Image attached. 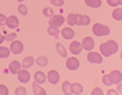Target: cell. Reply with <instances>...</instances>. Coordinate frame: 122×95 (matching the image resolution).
<instances>
[{
	"label": "cell",
	"instance_id": "obj_2",
	"mask_svg": "<svg viewBox=\"0 0 122 95\" xmlns=\"http://www.w3.org/2000/svg\"><path fill=\"white\" fill-rule=\"evenodd\" d=\"M92 30H93V33L97 37H105V35L110 34V28L105 25H101V23H95Z\"/></svg>",
	"mask_w": 122,
	"mask_h": 95
},
{
	"label": "cell",
	"instance_id": "obj_37",
	"mask_svg": "<svg viewBox=\"0 0 122 95\" xmlns=\"http://www.w3.org/2000/svg\"><path fill=\"white\" fill-rule=\"evenodd\" d=\"M103 83L105 84V85H111V82H110V79H109V76L107 75H105L104 77H103Z\"/></svg>",
	"mask_w": 122,
	"mask_h": 95
},
{
	"label": "cell",
	"instance_id": "obj_25",
	"mask_svg": "<svg viewBox=\"0 0 122 95\" xmlns=\"http://www.w3.org/2000/svg\"><path fill=\"white\" fill-rule=\"evenodd\" d=\"M62 91H64V94H66V95H70V94H71V83H70L68 80H65V82L62 83Z\"/></svg>",
	"mask_w": 122,
	"mask_h": 95
},
{
	"label": "cell",
	"instance_id": "obj_30",
	"mask_svg": "<svg viewBox=\"0 0 122 95\" xmlns=\"http://www.w3.org/2000/svg\"><path fill=\"white\" fill-rule=\"evenodd\" d=\"M4 37H5V41H14L17 38V34L16 33H10V34L4 35Z\"/></svg>",
	"mask_w": 122,
	"mask_h": 95
},
{
	"label": "cell",
	"instance_id": "obj_20",
	"mask_svg": "<svg viewBox=\"0 0 122 95\" xmlns=\"http://www.w3.org/2000/svg\"><path fill=\"white\" fill-rule=\"evenodd\" d=\"M84 3L87 6L93 7V9H98L101 6V0H84Z\"/></svg>",
	"mask_w": 122,
	"mask_h": 95
},
{
	"label": "cell",
	"instance_id": "obj_24",
	"mask_svg": "<svg viewBox=\"0 0 122 95\" xmlns=\"http://www.w3.org/2000/svg\"><path fill=\"white\" fill-rule=\"evenodd\" d=\"M112 17L116 21H121L122 20V9L121 7H117L116 10H114L112 11Z\"/></svg>",
	"mask_w": 122,
	"mask_h": 95
},
{
	"label": "cell",
	"instance_id": "obj_16",
	"mask_svg": "<svg viewBox=\"0 0 122 95\" xmlns=\"http://www.w3.org/2000/svg\"><path fill=\"white\" fill-rule=\"evenodd\" d=\"M83 91V87L79 83H71V94H82Z\"/></svg>",
	"mask_w": 122,
	"mask_h": 95
},
{
	"label": "cell",
	"instance_id": "obj_28",
	"mask_svg": "<svg viewBox=\"0 0 122 95\" xmlns=\"http://www.w3.org/2000/svg\"><path fill=\"white\" fill-rule=\"evenodd\" d=\"M43 15H44L45 17H51V16L54 15V10L50 9V7H45V9L43 10Z\"/></svg>",
	"mask_w": 122,
	"mask_h": 95
},
{
	"label": "cell",
	"instance_id": "obj_39",
	"mask_svg": "<svg viewBox=\"0 0 122 95\" xmlns=\"http://www.w3.org/2000/svg\"><path fill=\"white\" fill-rule=\"evenodd\" d=\"M107 94H117V91H115V90H109Z\"/></svg>",
	"mask_w": 122,
	"mask_h": 95
},
{
	"label": "cell",
	"instance_id": "obj_8",
	"mask_svg": "<svg viewBox=\"0 0 122 95\" xmlns=\"http://www.w3.org/2000/svg\"><path fill=\"white\" fill-rule=\"evenodd\" d=\"M82 49H84V50H87V51H92L94 49V40L92 39L90 37H86V38H83V40H82Z\"/></svg>",
	"mask_w": 122,
	"mask_h": 95
},
{
	"label": "cell",
	"instance_id": "obj_34",
	"mask_svg": "<svg viewBox=\"0 0 122 95\" xmlns=\"http://www.w3.org/2000/svg\"><path fill=\"white\" fill-rule=\"evenodd\" d=\"M50 3H51L54 6H62L64 0H50Z\"/></svg>",
	"mask_w": 122,
	"mask_h": 95
},
{
	"label": "cell",
	"instance_id": "obj_27",
	"mask_svg": "<svg viewBox=\"0 0 122 95\" xmlns=\"http://www.w3.org/2000/svg\"><path fill=\"white\" fill-rule=\"evenodd\" d=\"M48 34H49V35H53V37H57V35H59V28H57V27L49 26V28H48Z\"/></svg>",
	"mask_w": 122,
	"mask_h": 95
},
{
	"label": "cell",
	"instance_id": "obj_23",
	"mask_svg": "<svg viewBox=\"0 0 122 95\" xmlns=\"http://www.w3.org/2000/svg\"><path fill=\"white\" fill-rule=\"evenodd\" d=\"M56 50H57V52H59V54L62 56V57H67V51H66V49L64 48L62 44L57 43V44H56Z\"/></svg>",
	"mask_w": 122,
	"mask_h": 95
},
{
	"label": "cell",
	"instance_id": "obj_1",
	"mask_svg": "<svg viewBox=\"0 0 122 95\" xmlns=\"http://www.w3.org/2000/svg\"><path fill=\"white\" fill-rule=\"evenodd\" d=\"M99 49H100L101 55L105 56V57H109V56L116 54V52L118 51V44L115 40H107V41H105V43L100 44Z\"/></svg>",
	"mask_w": 122,
	"mask_h": 95
},
{
	"label": "cell",
	"instance_id": "obj_7",
	"mask_svg": "<svg viewBox=\"0 0 122 95\" xmlns=\"http://www.w3.org/2000/svg\"><path fill=\"white\" fill-rule=\"evenodd\" d=\"M66 67H67L70 71L78 70V67H79V61H78V59H76V57H68V59L66 60Z\"/></svg>",
	"mask_w": 122,
	"mask_h": 95
},
{
	"label": "cell",
	"instance_id": "obj_26",
	"mask_svg": "<svg viewBox=\"0 0 122 95\" xmlns=\"http://www.w3.org/2000/svg\"><path fill=\"white\" fill-rule=\"evenodd\" d=\"M37 63H38V66H40V67H45L48 65V57L46 56H39L37 59Z\"/></svg>",
	"mask_w": 122,
	"mask_h": 95
},
{
	"label": "cell",
	"instance_id": "obj_33",
	"mask_svg": "<svg viewBox=\"0 0 122 95\" xmlns=\"http://www.w3.org/2000/svg\"><path fill=\"white\" fill-rule=\"evenodd\" d=\"M15 94H16V95H26V94H27V90H26L23 87H18V88L15 90Z\"/></svg>",
	"mask_w": 122,
	"mask_h": 95
},
{
	"label": "cell",
	"instance_id": "obj_10",
	"mask_svg": "<svg viewBox=\"0 0 122 95\" xmlns=\"http://www.w3.org/2000/svg\"><path fill=\"white\" fill-rule=\"evenodd\" d=\"M46 77H48L49 83H51V84H57V83H59V80H60V75H59V72H57V71H55V70L49 71Z\"/></svg>",
	"mask_w": 122,
	"mask_h": 95
},
{
	"label": "cell",
	"instance_id": "obj_6",
	"mask_svg": "<svg viewBox=\"0 0 122 95\" xmlns=\"http://www.w3.org/2000/svg\"><path fill=\"white\" fill-rule=\"evenodd\" d=\"M10 51L12 54H21L23 51V44L20 40H14L11 41V45H10Z\"/></svg>",
	"mask_w": 122,
	"mask_h": 95
},
{
	"label": "cell",
	"instance_id": "obj_3",
	"mask_svg": "<svg viewBox=\"0 0 122 95\" xmlns=\"http://www.w3.org/2000/svg\"><path fill=\"white\" fill-rule=\"evenodd\" d=\"M64 22H65V18L61 15H53L49 18V26H51V27H57L59 28Z\"/></svg>",
	"mask_w": 122,
	"mask_h": 95
},
{
	"label": "cell",
	"instance_id": "obj_36",
	"mask_svg": "<svg viewBox=\"0 0 122 95\" xmlns=\"http://www.w3.org/2000/svg\"><path fill=\"white\" fill-rule=\"evenodd\" d=\"M103 95L104 93H103V90H101L100 88H94L93 90H92V95Z\"/></svg>",
	"mask_w": 122,
	"mask_h": 95
},
{
	"label": "cell",
	"instance_id": "obj_4",
	"mask_svg": "<svg viewBox=\"0 0 122 95\" xmlns=\"http://www.w3.org/2000/svg\"><path fill=\"white\" fill-rule=\"evenodd\" d=\"M107 76H109V79H110L111 84H118L122 80V73H121V71H117V70L111 71Z\"/></svg>",
	"mask_w": 122,
	"mask_h": 95
},
{
	"label": "cell",
	"instance_id": "obj_38",
	"mask_svg": "<svg viewBox=\"0 0 122 95\" xmlns=\"http://www.w3.org/2000/svg\"><path fill=\"white\" fill-rule=\"evenodd\" d=\"M3 41H5V37H4V34L0 33V44H1Z\"/></svg>",
	"mask_w": 122,
	"mask_h": 95
},
{
	"label": "cell",
	"instance_id": "obj_29",
	"mask_svg": "<svg viewBox=\"0 0 122 95\" xmlns=\"http://www.w3.org/2000/svg\"><path fill=\"white\" fill-rule=\"evenodd\" d=\"M106 1H107V5L114 6V7H116V6L122 4V0H106Z\"/></svg>",
	"mask_w": 122,
	"mask_h": 95
},
{
	"label": "cell",
	"instance_id": "obj_31",
	"mask_svg": "<svg viewBox=\"0 0 122 95\" xmlns=\"http://www.w3.org/2000/svg\"><path fill=\"white\" fill-rule=\"evenodd\" d=\"M18 12L21 14V15H23V16H26L27 15V6L26 5H22V4H20V6H18Z\"/></svg>",
	"mask_w": 122,
	"mask_h": 95
},
{
	"label": "cell",
	"instance_id": "obj_13",
	"mask_svg": "<svg viewBox=\"0 0 122 95\" xmlns=\"http://www.w3.org/2000/svg\"><path fill=\"white\" fill-rule=\"evenodd\" d=\"M70 51L72 52L73 55H78L79 52L82 51V45H81L77 40H75L70 44Z\"/></svg>",
	"mask_w": 122,
	"mask_h": 95
},
{
	"label": "cell",
	"instance_id": "obj_21",
	"mask_svg": "<svg viewBox=\"0 0 122 95\" xmlns=\"http://www.w3.org/2000/svg\"><path fill=\"white\" fill-rule=\"evenodd\" d=\"M65 21H67L68 26H77V14H70Z\"/></svg>",
	"mask_w": 122,
	"mask_h": 95
},
{
	"label": "cell",
	"instance_id": "obj_32",
	"mask_svg": "<svg viewBox=\"0 0 122 95\" xmlns=\"http://www.w3.org/2000/svg\"><path fill=\"white\" fill-rule=\"evenodd\" d=\"M9 94V89L5 84H0V95H7Z\"/></svg>",
	"mask_w": 122,
	"mask_h": 95
},
{
	"label": "cell",
	"instance_id": "obj_11",
	"mask_svg": "<svg viewBox=\"0 0 122 95\" xmlns=\"http://www.w3.org/2000/svg\"><path fill=\"white\" fill-rule=\"evenodd\" d=\"M18 25H20V21H18V18H17L16 16L11 15L10 17L6 18V26H7L9 28H17Z\"/></svg>",
	"mask_w": 122,
	"mask_h": 95
},
{
	"label": "cell",
	"instance_id": "obj_14",
	"mask_svg": "<svg viewBox=\"0 0 122 95\" xmlns=\"http://www.w3.org/2000/svg\"><path fill=\"white\" fill-rule=\"evenodd\" d=\"M21 63H20L18 61H11L10 62V65H9V70H10V72L12 73V75H17L18 73V71L21 70Z\"/></svg>",
	"mask_w": 122,
	"mask_h": 95
},
{
	"label": "cell",
	"instance_id": "obj_19",
	"mask_svg": "<svg viewBox=\"0 0 122 95\" xmlns=\"http://www.w3.org/2000/svg\"><path fill=\"white\" fill-rule=\"evenodd\" d=\"M34 80H36L37 83H39V84H43V83L46 80L45 75H44L42 71H37V72L34 73Z\"/></svg>",
	"mask_w": 122,
	"mask_h": 95
},
{
	"label": "cell",
	"instance_id": "obj_5",
	"mask_svg": "<svg viewBox=\"0 0 122 95\" xmlns=\"http://www.w3.org/2000/svg\"><path fill=\"white\" fill-rule=\"evenodd\" d=\"M87 60L90 63H101L103 62V56L99 52H94V51H89L87 55Z\"/></svg>",
	"mask_w": 122,
	"mask_h": 95
},
{
	"label": "cell",
	"instance_id": "obj_35",
	"mask_svg": "<svg viewBox=\"0 0 122 95\" xmlns=\"http://www.w3.org/2000/svg\"><path fill=\"white\" fill-rule=\"evenodd\" d=\"M6 16L5 15H3V14H0V27H3V26H5L6 25Z\"/></svg>",
	"mask_w": 122,
	"mask_h": 95
},
{
	"label": "cell",
	"instance_id": "obj_15",
	"mask_svg": "<svg viewBox=\"0 0 122 95\" xmlns=\"http://www.w3.org/2000/svg\"><path fill=\"white\" fill-rule=\"evenodd\" d=\"M90 22V18L87 15H78L77 14V26H87Z\"/></svg>",
	"mask_w": 122,
	"mask_h": 95
},
{
	"label": "cell",
	"instance_id": "obj_22",
	"mask_svg": "<svg viewBox=\"0 0 122 95\" xmlns=\"http://www.w3.org/2000/svg\"><path fill=\"white\" fill-rule=\"evenodd\" d=\"M10 56V49L0 45V59H6Z\"/></svg>",
	"mask_w": 122,
	"mask_h": 95
},
{
	"label": "cell",
	"instance_id": "obj_17",
	"mask_svg": "<svg viewBox=\"0 0 122 95\" xmlns=\"http://www.w3.org/2000/svg\"><path fill=\"white\" fill-rule=\"evenodd\" d=\"M32 88H33V93H34L36 95H45V94H46V91H45L42 87H40V84L37 83V82L33 83Z\"/></svg>",
	"mask_w": 122,
	"mask_h": 95
},
{
	"label": "cell",
	"instance_id": "obj_40",
	"mask_svg": "<svg viewBox=\"0 0 122 95\" xmlns=\"http://www.w3.org/2000/svg\"><path fill=\"white\" fill-rule=\"evenodd\" d=\"M17 1H18V3H22V1H23V0H17Z\"/></svg>",
	"mask_w": 122,
	"mask_h": 95
},
{
	"label": "cell",
	"instance_id": "obj_9",
	"mask_svg": "<svg viewBox=\"0 0 122 95\" xmlns=\"http://www.w3.org/2000/svg\"><path fill=\"white\" fill-rule=\"evenodd\" d=\"M17 79L21 82V83H27L29 82L30 79V75H29V72L25 68V70H20L18 73H17Z\"/></svg>",
	"mask_w": 122,
	"mask_h": 95
},
{
	"label": "cell",
	"instance_id": "obj_18",
	"mask_svg": "<svg viewBox=\"0 0 122 95\" xmlns=\"http://www.w3.org/2000/svg\"><path fill=\"white\" fill-rule=\"evenodd\" d=\"M33 63H34V59H33L32 56H27V57L23 59L21 66H22L23 68H29V67L33 66Z\"/></svg>",
	"mask_w": 122,
	"mask_h": 95
},
{
	"label": "cell",
	"instance_id": "obj_12",
	"mask_svg": "<svg viewBox=\"0 0 122 95\" xmlns=\"http://www.w3.org/2000/svg\"><path fill=\"white\" fill-rule=\"evenodd\" d=\"M61 35H62L65 39L70 40V39H73L75 37V30L72 28H70V27H66L64 29H61Z\"/></svg>",
	"mask_w": 122,
	"mask_h": 95
}]
</instances>
